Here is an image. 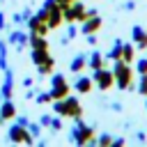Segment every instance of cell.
<instances>
[{"mask_svg": "<svg viewBox=\"0 0 147 147\" xmlns=\"http://www.w3.org/2000/svg\"><path fill=\"white\" fill-rule=\"evenodd\" d=\"M122 60H124V62H129V64L133 62V46H129V44H126V46H122Z\"/></svg>", "mask_w": 147, "mask_h": 147, "instance_id": "cell-10", "label": "cell"}, {"mask_svg": "<svg viewBox=\"0 0 147 147\" xmlns=\"http://www.w3.org/2000/svg\"><path fill=\"white\" fill-rule=\"evenodd\" d=\"M55 2H60V5L64 7V5H71V2H76V0H55Z\"/></svg>", "mask_w": 147, "mask_h": 147, "instance_id": "cell-15", "label": "cell"}, {"mask_svg": "<svg viewBox=\"0 0 147 147\" xmlns=\"http://www.w3.org/2000/svg\"><path fill=\"white\" fill-rule=\"evenodd\" d=\"M138 74H142V76L147 74V60H140L138 62Z\"/></svg>", "mask_w": 147, "mask_h": 147, "instance_id": "cell-13", "label": "cell"}, {"mask_svg": "<svg viewBox=\"0 0 147 147\" xmlns=\"http://www.w3.org/2000/svg\"><path fill=\"white\" fill-rule=\"evenodd\" d=\"M9 140H14V142H32V136H28L25 133V126H11V131H9Z\"/></svg>", "mask_w": 147, "mask_h": 147, "instance_id": "cell-7", "label": "cell"}, {"mask_svg": "<svg viewBox=\"0 0 147 147\" xmlns=\"http://www.w3.org/2000/svg\"><path fill=\"white\" fill-rule=\"evenodd\" d=\"M90 64L94 67V69H101L103 64H101V55L99 53H92V60H90Z\"/></svg>", "mask_w": 147, "mask_h": 147, "instance_id": "cell-11", "label": "cell"}, {"mask_svg": "<svg viewBox=\"0 0 147 147\" xmlns=\"http://www.w3.org/2000/svg\"><path fill=\"white\" fill-rule=\"evenodd\" d=\"M62 11H64V18H67V21H85V18H87V9H85L80 2L64 5Z\"/></svg>", "mask_w": 147, "mask_h": 147, "instance_id": "cell-2", "label": "cell"}, {"mask_svg": "<svg viewBox=\"0 0 147 147\" xmlns=\"http://www.w3.org/2000/svg\"><path fill=\"white\" fill-rule=\"evenodd\" d=\"M69 96V83L64 80V76H53V90H51V99H64Z\"/></svg>", "mask_w": 147, "mask_h": 147, "instance_id": "cell-4", "label": "cell"}, {"mask_svg": "<svg viewBox=\"0 0 147 147\" xmlns=\"http://www.w3.org/2000/svg\"><path fill=\"white\" fill-rule=\"evenodd\" d=\"M14 115H16V110H14V106H11L9 101H7V103H5L2 108H0V119H11Z\"/></svg>", "mask_w": 147, "mask_h": 147, "instance_id": "cell-8", "label": "cell"}, {"mask_svg": "<svg viewBox=\"0 0 147 147\" xmlns=\"http://www.w3.org/2000/svg\"><path fill=\"white\" fill-rule=\"evenodd\" d=\"M99 28H101V18H99L96 14H87L85 25H83V32H85V34H94Z\"/></svg>", "mask_w": 147, "mask_h": 147, "instance_id": "cell-6", "label": "cell"}, {"mask_svg": "<svg viewBox=\"0 0 147 147\" xmlns=\"http://www.w3.org/2000/svg\"><path fill=\"white\" fill-rule=\"evenodd\" d=\"M92 80L99 85V90H110V85L115 83V74H110V71H106V69L101 67V69H94Z\"/></svg>", "mask_w": 147, "mask_h": 147, "instance_id": "cell-5", "label": "cell"}, {"mask_svg": "<svg viewBox=\"0 0 147 147\" xmlns=\"http://www.w3.org/2000/svg\"><path fill=\"white\" fill-rule=\"evenodd\" d=\"M110 142H113L110 136H101V138H99V145H110Z\"/></svg>", "mask_w": 147, "mask_h": 147, "instance_id": "cell-14", "label": "cell"}, {"mask_svg": "<svg viewBox=\"0 0 147 147\" xmlns=\"http://www.w3.org/2000/svg\"><path fill=\"white\" fill-rule=\"evenodd\" d=\"M83 64H85V60H83V57H76V60L71 62V71H80Z\"/></svg>", "mask_w": 147, "mask_h": 147, "instance_id": "cell-12", "label": "cell"}, {"mask_svg": "<svg viewBox=\"0 0 147 147\" xmlns=\"http://www.w3.org/2000/svg\"><path fill=\"white\" fill-rule=\"evenodd\" d=\"M53 110L57 115H64V117H80V103L76 99H69V96L57 99V103L53 106Z\"/></svg>", "mask_w": 147, "mask_h": 147, "instance_id": "cell-1", "label": "cell"}, {"mask_svg": "<svg viewBox=\"0 0 147 147\" xmlns=\"http://www.w3.org/2000/svg\"><path fill=\"white\" fill-rule=\"evenodd\" d=\"M76 90L83 92V94L90 92V90H92V80H90V78H78V80H76Z\"/></svg>", "mask_w": 147, "mask_h": 147, "instance_id": "cell-9", "label": "cell"}, {"mask_svg": "<svg viewBox=\"0 0 147 147\" xmlns=\"http://www.w3.org/2000/svg\"><path fill=\"white\" fill-rule=\"evenodd\" d=\"M115 78H117V85L122 87V90H129V85H131V69H129V62H117V67H115Z\"/></svg>", "mask_w": 147, "mask_h": 147, "instance_id": "cell-3", "label": "cell"}]
</instances>
